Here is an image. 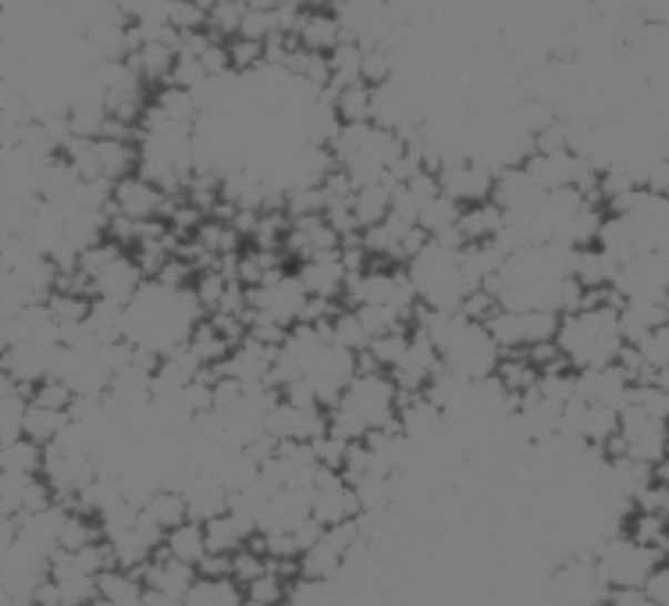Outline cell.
Wrapping results in <instances>:
<instances>
[{"mask_svg": "<svg viewBox=\"0 0 669 606\" xmlns=\"http://www.w3.org/2000/svg\"><path fill=\"white\" fill-rule=\"evenodd\" d=\"M267 432L278 443H314L328 432V411L324 407H300V403L278 396L267 414Z\"/></svg>", "mask_w": 669, "mask_h": 606, "instance_id": "cell-9", "label": "cell"}, {"mask_svg": "<svg viewBox=\"0 0 669 606\" xmlns=\"http://www.w3.org/2000/svg\"><path fill=\"white\" fill-rule=\"evenodd\" d=\"M207 11H211V4H203V0H189V4H171L168 22L175 26L179 32H200V29H207Z\"/></svg>", "mask_w": 669, "mask_h": 606, "instance_id": "cell-53", "label": "cell"}, {"mask_svg": "<svg viewBox=\"0 0 669 606\" xmlns=\"http://www.w3.org/2000/svg\"><path fill=\"white\" fill-rule=\"evenodd\" d=\"M445 428V411L427 393H409L399 400V432L417 446L432 443Z\"/></svg>", "mask_w": 669, "mask_h": 606, "instance_id": "cell-15", "label": "cell"}, {"mask_svg": "<svg viewBox=\"0 0 669 606\" xmlns=\"http://www.w3.org/2000/svg\"><path fill=\"white\" fill-rule=\"evenodd\" d=\"M168 4H189V0H168Z\"/></svg>", "mask_w": 669, "mask_h": 606, "instance_id": "cell-58", "label": "cell"}, {"mask_svg": "<svg viewBox=\"0 0 669 606\" xmlns=\"http://www.w3.org/2000/svg\"><path fill=\"white\" fill-rule=\"evenodd\" d=\"M140 578L146 585V593H161V596H171V599H182L185 603V596L193 593V585L200 582V570L182 564V560H175L171 553L161 549L158 557H153L140 570Z\"/></svg>", "mask_w": 669, "mask_h": 606, "instance_id": "cell-14", "label": "cell"}, {"mask_svg": "<svg viewBox=\"0 0 669 606\" xmlns=\"http://www.w3.org/2000/svg\"><path fill=\"white\" fill-rule=\"evenodd\" d=\"M203 528H207V546H211L214 557H235L239 549L250 546L253 538H256L250 528L239 525V521H235L229 511H225V514H217L214 521H207V525H203Z\"/></svg>", "mask_w": 669, "mask_h": 606, "instance_id": "cell-32", "label": "cell"}, {"mask_svg": "<svg viewBox=\"0 0 669 606\" xmlns=\"http://www.w3.org/2000/svg\"><path fill=\"white\" fill-rule=\"evenodd\" d=\"M580 435H585V443L591 450H609V443L620 435V411L612 407H602V403H588L585 411V428H580Z\"/></svg>", "mask_w": 669, "mask_h": 606, "instance_id": "cell-42", "label": "cell"}, {"mask_svg": "<svg viewBox=\"0 0 669 606\" xmlns=\"http://www.w3.org/2000/svg\"><path fill=\"white\" fill-rule=\"evenodd\" d=\"M349 440H342V435H335L332 428L321 435V440H314V453H317V464L324 471H342L346 467V457H349Z\"/></svg>", "mask_w": 669, "mask_h": 606, "instance_id": "cell-50", "label": "cell"}, {"mask_svg": "<svg viewBox=\"0 0 669 606\" xmlns=\"http://www.w3.org/2000/svg\"><path fill=\"white\" fill-rule=\"evenodd\" d=\"M356 489V499L364 514L371 511H392L399 499V475H388V471H367L364 478L353 482Z\"/></svg>", "mask_w": 669, "mask_h": 606, "instance_id": "cell-28", "label": "cell"}, {"mask_svg": "<svg viewBox=\"0 0 669 606\" xmlns=\"http://www.w3.org/2000/svg\"><path fill=\"white\" fill-rule=\"evenodd\" d=\"M285 257L293 261H311V257H324V254H338L342 250V235L332 229V222L324 214L317 218H296L293 225H288V235H285Z\"/></svg>", "mask_w": 669, "mask_h": 606, "instance_id": "cell-11", "label": "cell"}, {"mask_svg": "<svg viewBox=\"0 0 669 606\" xmlns=\"http://www.w3.org/2000/svg\"><path fill=\"white\" fill-rule=\"evenodd\" d=\"M97 585H100V603H111V606H135L146 596L140 570H125V567H108L104 575L97 578Z\"/></svg>", "mask_w": 669, "mask_h": 606, "instance_id": "cell-29", "label": "cell"}, {"mask_svg": "<svg viewBox=\"0 0 669 606\" xmlns=\"http://www.w3.org/2000/svg\"><path fill=\"white\" fill-rule=\"evenodd\" d=\"M185 606H246V593L232 575L229 578H203L185 596Z\"/></svg>", "mask_w": 669, "mask_h": 606, "instance_id": "cell-37", "label": "cell"}, {"mask_svg": "<svg viewBox=\"0 0 669 606\" xmlns=\"http://www.w3.org/2000/svg\"><path fill=\"white\" fill-rule=\"evenodd\" d=\"M278 272H285V250H261V246H250L239 254V267L235 275L243 285L256 290V285H264L267 279H274Z\"/></svg>", "mask_w": 669, "mask_h": 606, "instance_id": "cell-31", "label": "cell"}, {"mask_svg": "<svg viewBox=\"0 0 669 606\" xmlns=\"http://www.w3.org/2000/svg\"><path fill=\"white\" fill-rule=\"evenodd\" d=\"M97 158H100V164H104V179L118 182V179H125L140 168V143L122 140V137H100Z\"/></svg>", "mask_w": 669, "mask_h": 606, "instance_id": "cell-30", "label": "cell"}, {"mask_svg": "<svg viewBox=\"0 0 669 606\" xmlns=\"http://www.w3.org/2000/svg\"><path fill=\"white\" fill-rule=\"evenodd\" d=\"M311 511H314V521L324 528L346 525V521H356L359 514H364L353 482L342 475V471H324V467H321V475L311 489Z\"/></svg>", "mask_w": 669, "mask_h": 606, "instance_id": "cell-4", "label": "cell"}, {"mask_svg": "<svg viewBox=\"0 0 669 606\" xmlns=\"http://www.w3.org/2000/svg\"><path fill=\"white\" fill-rule=\"evenodd\" d=\"M68 425H72V414L68 411H50V407H40V403H29L26 435L29 440H37L40 446H54Z\"/></svg>", "mask_w": 669, "mask_h": 606, "instance_id": "cell-39", "label": "cell"}, {"mask_svg": "<svg viewBox=\"0 0 669 606\" xmlns=\"http://www.w3.org/2000/svg\"><path fill=\"white\" fill-rule=\"evenodd\" d=\"M662 560L666 557L656 546H645L641 538H633L630 532L606 538L595 553V564L602 570V578L612 593H641L651 578V570H656Z\"/></svg>", "mask_w": 669, "mask_h": 606, "instance_id": "cell-1", "label": "cell"}, {"mask_svg": "<svg viewBox=\"0 0 669 606\" xmlns=\"http://www.w3.org/2000/svg\"><path fill=\"white\" fill-rule=\"evenodd\" d=\"M0 340H4V346H19V343H61V335L47 303H29L19 314L0 317Z\"/></svg>", "mask_w": 669, "mask_h": 606, "instance_id": "cell-12", "label": "cell"}, {"mask_svg": "<svg viewBox=\"0 0 669 606\" xmlns=\"http://www.w3.org/2000/svg\"><path fill=\"white\" fill-rule=\"evenodd\" d=\"M75 400H79L75 390L64 378H47V382L37 385V390H32V403H40V407H50V411H68V414H72Z\"/></svg>", "mask_w": 669, "mask_h": 606, "instance_id": "cell-49", "label": "cell"}, {"mask_svg": "<svg viewBox=\"0 0 669 606\" xmlns=\"http://www.w3.org/2000/svg\"><path fill=\"white\" fill-rule=\"evenodd\" d=\"M633 382L627 367L616 361L606 367H588V372H577V396L585 403H602V407L612 411H624L630 407V396H633Z\"/></svg>", "mask_w": 669, "mask_h": 606, "instance_id": "cell-10", "label": "cell"}, {"mask_svg": "<svg viewBox=\"0 0 669 606\" xmlns=\"http://www.w3.org/2000/svg\"><path fill=\"white\" fill-rule=\"evenodd\" d=\"M153 108H158L168 122H179V125H196L200 122V104H196V93L193 90H182V87H161L158 97L150 100Z\"/></svg>", "mask_w": 669, "mask_h": 606, "instance_id": "cell-38", "label": "cell"}, {"mask_svg": "<svg viewBox=\"0 0 669 606\" xmlns=\"http://www.w3.org/2000/svg\"><path fill=\"white\" fill-rule=\"evenodd\" d=\"M459 214H463V204H456L453 196L438 193L435 200H427V204L420 208V229L432 235V240H438V235H449L456 232L459 225Z\"/></svg>", "mask_w": 669, "mask_h": 606, "instance_id": "cell-43", "label": "cell"}, {"mask_svg": "<svg viewBox=\"0 0 669 606\" xmlns=\"http://www.w3.org/2000/svg\"><path fill=\"white\" fill-rule=\"evenodd\" d=\"M392 204H396V186H392V182H367V186H356L353 214H356L359 232L382 225L392 214Z\"/></svg>", "mask_w": 669, "mask_h": 606, "instance_id": "cell-24", "label": "cell"}, {"mask_svg": "<svg viewBox=\"0 0 669 606\" xmlns=\"http://www.w3.org/2000/svg\"><path fill=\"white\" fill-rule=\"evenodd\" d=\"M189 350L196 353L200 364L217 367V364H225V361H229V353L235 350V343H232L229 335L221 332L214 322H200V325H196V332L189 335Z\"/></svg>", "mask_w": 669, "mask_h": 606, "instance_id": "cell-40", "label": "cell"}, {"mask_svg": "<svg viewBox=\"0 0 669 606\" xmlns=\"http://www.w3.org/2000/svg\"><path fill=\"white\" fill-rule=\"evenodd\" d=\"M364 54L367 50L359 47L356 40H346L342 47H335L328 61H332V90H346L364 82Z\"/></svg>", "mask_w": 669, "mask_h": 606, "instance_id": "cell-41", "label": "cell"}, {"mask_svg": "<svg viewBox=\"0 0 669 606\" xmlns=\"http://www.w3.org/2000/svg\"><path fill=\"white\" fill-rule=\"evenodd\" d=\"M207 82V72H203L200 58H182L175 64V75H171V87H182V90H200Z\"/></svg>", "mask_w": 669, "mask_h": 606, "instance_id": "cell-56", "label": "cell"}, {"mask_svg": "<svg viewBox=\"0 0 669 606\" xmlns=\"http://www.w3.org/2000/svg\"><path fill=\"white\" fill-rule=\"evenodd\" d=\"M641 593L656 606H669V557L656 570H651V578H648V585L641 588Z\"/></svg>", "mask_w": 669, "mask_h": 606, "instance_id": "cell-57", "label": "cell"}, {"mask_svg": "<svg viewBox=\"0 0 669 606\" xmlns=\"http://www.w3.org/2000/svg\"><path fill=\"white\" fill-rule=\"evenodd\" d=\"M207 4H225V0H207Z\"/></svg>", "mask_w": 669, "mask_h": 606, "instance_id": "cell-59", "label": "cell"}, {"mask_svg": "<svg viewBox=\"0 0 669 606\" xmlns=\"http://www.w3.org/2000/svg\"><path fill=\"white\" fill-rule=\"evenodd\" d=\"M111 546V557L114 567H125V570H143L158 553L164 549V532L153 528L150 521H140L132 532H125L122 538H114Z\"/></svg>", "mask_w": 669, "mask_h": 606, "instance_id": "cell-17", "label": "cell"}, {"mask_svg": "<svg viewBox=\"0 0 669 606\" xmlns=\"http://www.w3.org/2000/svg\"><path fill=\"white\" fill-rule=\"evenodd\" d=\"M164 553H171V557H175V560H182V564H189V567H196V570H200V564L211 557L207 528H203V521H193V517H189L185 525L171 528V532L164 535Z\"/></svg>", "mask_w": 669, "mask_h": 606, "instance_id": "cell-27", "label": "cell"}, {"mask_svg": "<svg viewBox=\"0 0 669 606\" xmlns=\"http://www.w3.org/2000/svg\"><path fill=\"white\" fill-rule=\"evenodd\" d=\"M630 346L641 353V361L651 367V372H659V367L669 364V325H662V329H656V332H648L641 343H630Z\"/></svg>", "mask_w": 669, "mask_h": 606, "instance_id": "cell-52", "label": "cell"}, {"mask_svg": "<svg viewBox=\"0 0 669 606\" xmlns=\"http://www.w3.org/2000/svg\"><path fill=\"white\" fill-rule=\"evenodd\" d=\"M442 367H445V361H442L435 340L427 332L414 329V340H409L406 357L396 367H392L388 375H392V382H396V390L403 396H409V393H424L427 385H432V378L442 372Z\"/></svg>", "mask_w": 669, "mask_h": 606, "instance_id": "cell-8", "label": "cell"}, {"mask_svg": "<svg viewBox=\"0 0 669 606\" xmlns=\"http://www.w3.org/2000/svg\"><path fill=\"white\" fill-rule=\"evenodd\" d=\"M538 393L548 396V400H556V403H570V400H577V375L566 372V367H556V372H541Z\"/></svg>", "mask_w": 669, "mask_h": 606, "instance_id": "cell-51", "label": "cell"}, {"mask_svg": "<svg viewBox=\"0 0 669 606\" xmlns=\"http://www.w3.org/2000/svg\"><path fill=\"white\" fill-rule=\"evenodd\" d=\"M164 204H168V193L158 186V182H150L140 172H132V175L114 182L111 214L132 218V222H161V218H164Z\"/></svg>", "mask_w": 669, "mask_h": 606, "instance_id": "cell-7", "label": "cell"}, {"mask_svg": "<svg viewBox=\"0 0 669 606\" xmlns=\"http://www.w3.org/2000/svg\"><path fill=\"white\" fill-rule=\"evenodd\" d=\"M143 521H150L153 528H161L168 535L171 528H179L189 521V503L175 489H161L143 503Z\"/></svg>", "mask_w": 669, "mask_h": 606, "instance_id": "cell-33", "label": "cell"}, {"mask_svg": "<svg viewBox=\"0 0 669 606\" xmlns=\"http://www.w3.org/2000/svg\"><path fill=\"white\" fill-rule=\"evenodd\" d=\"M296 43L314 50V54H332L335 47L346 43V29H342L338 14L332 8H311V11H303V19H300Z\"/></svg>", "mask_w": 669, "mask_h": 606, "instance_id": "cell-20", "label": "cell"}, {"mask_svg": "<svg viewBox=\"0 0 669 606\" xmlns=\"http://www.w3.org/2000/svg\"><path fill=\"white\" fill-rule=\"evenodd\" d=\"M182 496H185V503H189V517L193 521H214L217 514H225L229 511V499H232V493L225 489V482H221L214 471H196L193 475V482L185 485L182 489Z\"/></svg>", "mask_w": 669, "mask_h": 606, "instance_id": "cell-19", "label": "cell"}, {"mask_svg": "<svg viewBox=\"0 0 669 606\" xmlns=\"http://www.w3.org/2000/svg\"><path fill=\"white\" fill-rule=\"evenodd\" d=\"M669 325V300H651V296H633L624 300L620 307V329L627 343H641L648 332Z\"/></svg>", "mask_w": 669, "mask_h": 606, "instance_id": "cell-21", "label": "cell"}, {"mask_svg": "<svg viewBox=\"0 0 669 606\" xmlns=\"http://www.w3.org/2000/svg\"><path fill=\"white\" fill-rule=\"evenodd\" d=\"M47 471V446L37 440H11L0 443V475H22V478H40Z\"/></svg>", "mask_w": 669, "mask_h": 606, "instance_id": "cell-26", "label": "cell"}, {"mask_svg": "<svg viewBox=\"0 0 669 606\" xmlns=\"http://www.w3.org/2000/svg\"><path fill=\"white\" fill-rule=\"evenodd\" d=\"M616 272L620 267L612 264V257L606 254L602 246H574L570 254V275L585 285V290H606V285H612Z\"/></svg>", "mask_w": 669, "mask_h": 606, "instance_id": "cell-23", "label": "cell"}, {"mask_svg": "<svg viewBox=\"0 0 669 606\" xmlns=\"http://www.w3.org/2000/svg\"><path fill=\"white\" fill-rule=\"evenodd\" d=\"M503 232H506V211L495 204V200L463 208V214H459L463 243H488V240H499Z\"/></svg>", "mask_w": 669, "mask_h": 606, "instance_id": "cell-25", "label": "cell"}, {"mask_svg": "<svg viewBox=\"0 0 669 606\" xmlns=\"http://www.w3.org/2000/svg\"><path fill=\"white\" fill-rule=\"evenodd\" d=\"M235 279L225 272V267H203V272H196V279H193V293H196V300H200V307L207 311V314H217L221 311V303H225V296H229V285H232Z\"/></svg>", "mask_w": 669, "mask_h": 606, "instance_id": "cell-46", "label": "cell"}, {"mask_svg": "<svg viewBox=\"0 0 669 606\" xmlns=\"http://www.w3.org/2000/svg\"><path fill=\"white\" fill-rule=\"evenodd\" d=\"M306 303H311V293L303 290L300 275L278 272L274 279H267L264 285L250 290L246 317H264V322H274L282 329H296L303 322Z\"/></svg>", "mask_w": 669, "mask_h": 606, "instance_id": "cell-3", "label": "cell"}, {"mask_svg": "<svg viewBox=\"0 0 669 606\" xmlns=\"http://www.w3.org/2000/svg\"><path fill=\"white\" fill-rule=\"evenodd\" d=\"M129 61L146 82H153V87H168L171 75H175V64H179V47L161 43V40H146L135 54H129Z\"/></svg>", "mask_w": 669, "mask_h": 606, "instance_id": "cell-22", "label": "cell"}, {"mask_svg": "<svg viewBox=\"0 0 669 606\" xmlns=\"http://www.w3.org/2000/svg\"><path fill=\"white\" fill-rule=\"evenodd\" d=\"M574 150V143H570V125L559 122L556 125H548V129H541L538 137H535V154H570Z\"/></svg>", "mask_w": 669, "mask_h": 606, "instance_id": "cell-55", "label": "cell"}, {"mask_svg": "<svg viewBox=\"0 0 669 606\" xmlns=\"http://www.w3.org/2000/svg\"><path fill=\"white\" fill-rule=\"evenodd\" d=\"M495 378L503 382V390L509 393V396H524V393H530L538 385V378H541V372L535 367V361L527 357V350H517V353H503V364H499V372H495Z\"/></svg>", "mask_w": 669, "mask_h": 606, "instance_id": "cell-35", "label": "cell"}, {"mask_svg": "<svg viewBox=\"0 0 669 606\" xmlns=\"http://www.w3.org/2000/svg\"><path fill=\"white\" fill-rule=\"evenodd\" d=\"M285 214L293 218H317L328 214V196H324L321 186H293L285 190Z\"/></svg>", "mask_w": 669, "mask_h": 606, "instance_id": "cell-48", "label": "cell"}, {"mask_svg": "<svg viewBox=\"0 0 669 606\" xmlns=\"http://www.w3.org/2000/svg\"><path fill=\"white\" fill-rule=\"evenodd\" d=\"M296 275L303 282V290L317 296V300H342L349 290V267L342 261V250L338 254H324V257H311L296 267Z\"/></svg>", "mask_w": 669, "mask_h": 606, "instance_id": "cell-13", "label": "cell"}, {"mask_svg": "<svg viewBox=\"0 0 669 606\" xmlns=\"http://www.w3.org/2000/svg\"><path fill=\"white\" fill-rule=\"evenodd\" d=\"M335 97V114L342 125H367L374 122V87L367 82H356V87L346 90H332Z\"/></svg>", "mask_w": 669, "mask_h": 606, "instance_id": "cell-36", "label": "cell"}, {"mask_svg": "<svg viewBox=\"0 0 669 606\" xmlns=\"http://www.w3.org/2000/svg\"><path fill=\"white\" fill-rule=\"evenodd\" d=\"M328 332H332V343L342 346V350H349V353H367V346H371V340H374L371 329H367V322L359 317L356 307L338 311Z\"/></svg>", "mask_w": 669, "mask_h": 606, "instance_id": "cell-44", "label": "cell"}, {"mask_svg": "<svg viewBox=\"0 0 669 606\" xmlns=\"http://www.w3.org/2000/svg\"><path fill=\"white\" fill-rule=\"evenodd\" d=\"M495 179H499V172H495L491 164H485L482 158H463V161H453V164L438 168L442 193L453 196L456 204H463V208L491 200Z\"/></svg>", "mask_w": 669, "mask_h": 606, "instance_id": "cell-5", "label": "cell"}, {"mask_svg": "<svg viewBox=\"0 0 669 606\" xmlns=\"http://www.w3.org/2000/svg\"><path fill=\"white\" fill-rule=\"evenodd\" d=\"M125 322H129V307L125 303H114V300H93L90 307V322H85V329H90L93 340L100 343H114V340H125Z\"/></svg>", "mask_w": 669, "mask_h": 606, "instance_id": "cell-34", "label": "cell"}, {"mask_svg": "<svg viewBox=\"0 0 669 606\" xmlns=\"http://www.w3.org/2000/svg\"><path fill=\"white\" fill-rule=\"evenodd\" d=\"M229 50H232V64H235V72H256V69H264V43H256V40H246V37H235L232 43H229Z\"/></svg>", "mask_w": 669, "mask_h": 606, "instance_id": "cell-54", "label": "cell"}, {"mask_svg": "<svg viewBox=\"0 0 669 606\" xmlns=\"http://www.w3.org/2000/svg\"><path fill=\"white\" fill-rule=\"evenodd\" d=\"M314 517L311 511V493L306 489H282L267 499L264 517H261V535H278V532H296Z\"/></svg>", "mask_w": 669, "mask_h": 606, "instance_id": "cell-16", "label": "cell"}, {"mask_svg": "<svg viewBox=\"0 0 669 606\" xmlns=\"http://www.w3.org/2000/svg\"><path fill=\"white\" fill-rule=\"evenodd\" d=\"M606 457H630L638 464L656 467L669 457V421L641 407L620 411V435L609 443Z\"/></svg>", "mask_w": 669, "mask_h": 606, "instance_id": "cell-2", "label": "cell"}, {"mask_svg": "<svg viewBox=\"0 0 669 606\" xmlns=\"http://www.w3.org/2000/svg\"><path fill=\"white\" fill-rule=\"evenodd\" d=\"M288 588H293V578L282 575V570L271 564L267 575H261V578L243 588L246 606H285L288 603Z\"/></svg>", "mask_w": 669, "mask_h": 606, "instance_id": "cell-45", "label": "cell"}, {"mask_svg": "<svg viewBox=\"0 0 669 606\" xmlns=\"http://www.w3.org/2000/svg\"><path fill=\"white\" fill-rule=\"evenodd\" d=\"M146 285V272L140 267V261H135L132 254H122L111 267H104L97 279H93V300H114V303H129L135 300V293H140Z\"/></svg>", "mask_w": 669, "mask_h": 606, "instance_id": "cell-18", "label": "cell"}, {"mask_svg": "<svg viewBox=\"0 0 669 606\" xmlns=\"http://www.w3.org/2000/svg\"><path fill=\"white\" fill-rule=\"evenodd\" d=\"M58 357H61V343H19V346H4V353H0V375L14 378V382L26 385V390L32 393L40 382L54 378Z\"/></svg>", "mask_w": 669, "mask_h": 606, "instance_id": "cell-6", "label": "cell"}, {"mask_svg": "<svg viewBox=\"0 0 669 606\" xmlns=\"http://www.w3.org/2000/svg\"><path fill=\"white\" fill-rule=\"evenodd\" d=\"M246 4L243 0H225V4H211L207 11V32L221 43H232L239 32H243V19H246Z\"/></svg>", "mask_w": 669, "mask_h": 606, "instance_id": "cell-47", "label": "cell"}]
</instances>
